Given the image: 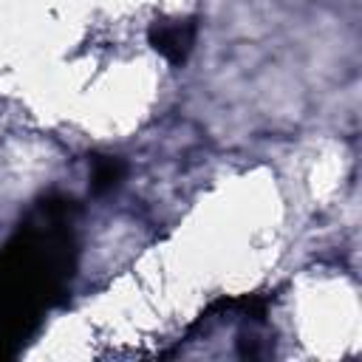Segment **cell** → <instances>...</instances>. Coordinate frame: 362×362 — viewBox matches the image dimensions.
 Listing matches in <instances>:
<instances>
[{
  "mask_svg": "<svg viewBox=\"0 0 362 362\" xmlns=\"http://www.w3.org/2000/svg\"><path fill=\"white\" fill-rule=\"evenodd\" d=\"M119 175H122V164L113 161V158H99V161L93 164V187H96V189L113 187V184L119 181Z\"/></svg>",
  "mask_w": 362,
  "mask_h": 362,
  "instance_id": "2",
  "label": "cell"
},
{
  "mask_svg": "<svg viewBox=\"0 0 362 362\" xmlns=\"http://www.w3.org/2000/svg\"><path fill=\"white\" fill-rule=\"evenodd\" d=\"M153 42L156 48L170 59V62H181L192 45V25L189 23H170V25H158L153 28Z\"/></svg>",
  "mask_w": 362,
  "mask_h": 362,
  "instance_id": "1",
  "label": "cell"
}]
</instances>
